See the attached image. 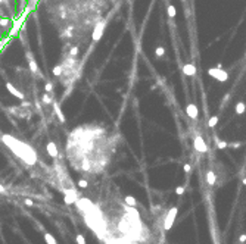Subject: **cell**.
<instances>
[{"label":"cell","mask_w":246,"mask_h":244,"mask_svg":"<svg viewBox=\"0 0 246 244\" xmlns=\"http://www.w3.org/2000/svg\"><path fill=\"white\" fill-rule=\"evenodd\" d=\"M208 75L209 77L215 78L217 81H221V82H226L227 80H228V74H227L224 69H221V68H209L208 69Z\"/></svg>","instance_id":"6da1fadb"},{"label":"cell","mask_w":246,"mask_h":244,"mask_svg":"<svg viewBox=\"0 0 246 244\" xmlns=\"http://www.w3.org/2000/svg\"><path fill=\"white\" fill-rule=\"evenodd\" d=\"M177 213H179L177 207H171V209H169V212L167 213V216H165V219H164V228L167 231L171 230V226H173L174 221H175V216H177Z\"/></svg>","instance_id":"7a4b0ae2"},{"label":"cell","mask_w":246,"mask_h":244,"mask_svg":"<svg viewBox=\"0 0 246 244\" xmlns=\"http://www.w3.org/2000/svg\"><path fill=\"white\" fill-rule=\"evenodd\" d=\"M105 25H106L105 21H99V22L93 27V33H92L93 41H99V40H100L102 34H103V31H105Z\"/></svg>","instance_id":"3957f363"},{"label":"cell","mask_w":246,"mask_h":244,"mask_svg":"<svg viewBox=\"0 0 246 244\" xmlns=\"http://www.w3.org/2000/svg\"><path fill=\"white\" fill-rule=\"evenodd\" d=\"M25 58H27V60H28V65H29V71L33 72V74H40V69H39V63H37V60L34 59L33 53L29 52V50H27L25 52Z\"/></svg>","instance_id":"277c9868"},{"label":"cell","mask_w":246,"mask_h":244,"mask_svg":"<svg viewBox=\"0 0 246 244\" xmlns=\"http://www.w3.org/2000/svg\"><path fill=\"white\" fill-rule=\"evenodd\" d=\"M193 144H195L196 152H199V153H206V152H208L206 143L203 141V138L201 137V135H196V137H195V140H193Z\"/></svg>","instance_id":"5b68a950"},{"label":"cell","mask_w":246,"mask_h":244,"mask_svg":"<svg viewBox=\"0 0 246 244\" xmlns=\"http://www.w3.org/2000/svg\"><path fill=\"white\" fill-rule=\"evenodd\" d=\"M5 87H6V90L9 91V93H10V94H12L13 97H16V99H21V100H24V97H25V96H24V93H21V91L13 86V84H10V82H6Z\"/></svg>","instance_id":"8992f818"},{"label":"cell","mask_w":246,"mask_h":244,"mask_svg":"<svg viewBox=\"0 0 246 244\" xmlns=\"http://www.w3.org/2000/svg\"><path fill=\"white\" fill-rule=\"evenodd\" d=\"M186 113H187V116L190 118V119H196V118L199 116V112H198V107H196V105L190 103V105L186 106Z\"/></svg>","instance_id":"52a82bcc"},{"label":"cell","mask_w":246,"mask_h":244,"mask_svg":"<svg viewBox=\"0 0 246 244\" xmlns=\"http://www.w3.org/2000/svg\"><path fill=\"white\" fill-rule=\"evenodd\" d=\"M46 152L50 158H58V146L53 143V141H49L47 146H46Z\"/></svg>","instance_id":"ba28073f"},{"label":"cell","mask_w":246,"mask_h":244,"mask_svg":"<svg viewBox=\"0 0 246 244\" xmlns=\"http://www.w3.org/2000/svg\"><path fill=\"white\" fill-rule=\"evenodd\" d=\"M52 106H53V110H55V113H56V116H58L59 122H62V124H63V122H65V115H63L62 109H61V105H59L58 101H55V100H53Z\"/></svg>","instance_id":"9c48e42d"},{"label":"cell","mask_w":246,"mask_h":244,"mask_svg":"<svg viewBox=\"0 0 246 244\" xmlns=\"http://www.w3.org/2000/svg\"><path fill=\"white\" fill-rule=\"evenodd\" d=\"M217 179H218L217 174L214 172L212 169H211V171H208V172H206V182H208V185H209V187H214L215 184H217Z\"/></svg>","instance_id":"30bf717a"},{"label":"cell","mask_w":246,"mask_h":244,"mask_svg":"<svg viewBox=\"0 0 246 244\" xmlns=\"http://www.w3.org/2000/svg\"><path fill=\"white\" fill-rule=\"evenodd\" d=\"M183 72L187 75V77H193L195 72H196V68H195L193 63H186V65L183 66Z\"/></svg>","instance_id":"8fae6325"},{"label":"cell","mask_w":246,"mask_h":244,"mask_svg":"<svg viewBox=\"0 0 246 244\" xmlns=\"http://www.w3.org/2000/svg\"><path fill=\"white\" fill-rule=\"evenodd\" d=\"M41 103L46 106L52 105L53 103V99H52V96H50V93H47V91H44V94L41 96Z\"/></svg>","instance_id":"7c38bea8"},{"label":"cell","mask_w":246,"mask_h":244,"mask_svg":"<svg viewBox=\"0 0 246 244\" xmlns=\"http://www.w3.org/2000/svg\"><path fill=\"white\" fill-rule=\"evenodd\" d=\"M234 112H236L237 115H243L246 112V105L243 103V101H239L236 106H234Z\"/></svg>","instance_id":"4fadbf2b"},{"label":"cell","mask_w":246,"mask_h":244,"mask_svg":"<svg viewBox=\"0 0 246 244\" xmlns=\"http://www.w3.org/2000/svg\"><path fill=\"white\" fill-rule=\"evenodd\" d=\"M124 201H126V205L130 206V207H136V206H137V200H136L133 196H126L124 197Z\"/></svg>","instance_id":"5bb4252c"},{"label":"cell","mask_w":246,"mask_h":244,"mask_svg":"<svg viewBox=\"0 0 246 244\" xmlns=\"http://www.w3.org/2000/svg\"><path fill=\"white\" fill-rule=\"evenodd\" d=\"M52 74H53V77H62L63 66H62V65H56V66H53V69H52Z\"/></svg>","instance_id":"9a60e30c"},{"label":"cell","mask_w":246,"mask_h":244,"mask_svg":"<svg viewBox=\"0 0 246 244\" xmlns=\"http://www.w3.org/2000/svg\"><path fill=\"white\" fill-rule=\"evenodd\" d=\"M214 140H215V143H217V147L218 148H227V147H228V143H227V141H224V140H220L217 135L214 137Z\"/></svg>","instance_id":"2e32d148"},{"label":"cell","mask_w":246,"mask_h":244,"mask_svg":"<svg viewBox=\"0 0 246 244\" xmlns=\"http://www.w3.org/2000/svg\"><path fill=\"white\" fill-rule=\"evenodd\" d=\"M44 240H46L47 244H58V241L55 240V237L52 234H49V232H44Z\"/></svg>","instance_id":"e0dca14e"},{"label":"cell","mask_w":246,"mask_h":244,"mask_svg":"<svg viewBox=\"0 0 246 244\" xmlns=\"http://www.w3.org/2000/svg\"><path fill=\"white\" fill-rule=\"evenodd\" d=\"M167 12H168V16H169V18H175V15H177V10H175V8H174L173 5H168V8H167Z\"/></svg>","instance_id":"ac0fdd59"},{"label":"cell","mask_w":246,"mask_h":244,"mask_svg":"<svg viewBox=\"0 0 246 244\" xmlns=\"http://www.w3.org/2000/svg\"><path fill=\"white\" fill-rule=\"evenodd\" d=\"M155 55H156V58H162L165 55V49L161 47V46H158V47L155 49Z\"/></svg>","instance_id":"d6986e66"},{"label":"cell","mask_w":246,"mask_h":244,"mask_svg":"<svg viewBox=\"0 0 246 244\" xmlns=\"http://www.w3.org/2000/svg\"><path fill=\"white\" fill-rule=\"evenodd\" d=\"M77 185L80 187V188H87V185H88V182H87V179H84V178H80L77 182Z\"/></svg>","instance_id":"ffe728a7"},{"label":"cell","mask_w":246,"mask_h":244,"mask_svg":"<svg viewBox=\"0 0 246 244\" xmlns=\"http://www.w3.org/2000/svg\"><path fill=\"white\" fill-rule=\"evenodd\" d=\"M217 124H218V116H212V118L209 119V122H208V125H209L211 128H214Z\"/></svg>","instance_id":"44dd1931"},{"label":"cell","mask_w":246,"mask_h":244,"mask_svg":"<svg viewBox=\"0 0 246 244\" xmlns=\"http://www.w3.org/2000/svg\"><path fill=\"white\" fill-rule=\"evenodd\" d=\"M9 24H12L9 18H0V25L2 27H9Z\"/></svg>","instance_id":"7402d4cb"},{"label":"cell","mask_w":246,"mask_h":244,"mask_svg":"<svg viewBox=\"0 0 246 244\" xmlns=\"http://www.w3.org/2000/svg\"><path fill=\"white\" fill-rule=\"evenodd\" d=\"M75 241H77V244H86V238H84L81 234H78L77 237H75Z\"/></svg>","instance_id":"603a6c76"},{"label":"cell","mask_w":246,"mask_h":244,"mask_svg":"<svg viewBox=\"0 0 246 244\" xmlns=\"http://www.w3.org/2000/svg\"><path fill=\"white\" fill-rule=\"evenodd\" d=\"M44 91H47V93H52V91H53L52 82H46V84H44Z\"/></svg>","instance_id":"cb8c5ba5"},{"label":"cell","mask_w":246,"mask_h":244,"mask_svg":"<svg viewBox=\"0 0 246 244\" xmlns=\"http://www.w3.org/2000/svg\"><path fill=\"white\" fill-rule=\"evenodd\" d=\"M69 55L75 58V56L78 55V47H71V49H69Z\"/></svg>","instance_id":"d4e9b609"},{"label":"cell","mask_w":246,"mask_h":244,"mask_svg":"<svg viewBox=\"0 0 246 244\" xmlns=\"http://www.w3.org/2000/svg\"><path fill=\"white\" fill-rule=\"evenodd\" d=\"M183 169H184V172L186 174H189L190 171H192V165H190V163H186V165L183 166Z\"/></svg>","instance_id":"484cf974"},{"label":"cell","mask_w":246,"mask_h":244,"mask_svg":"<svg viewBox=\"0 0 246 244\" xmlns=\"http://www.w3.org/2000/svg\"><path fill=\"white\" fill-rule=\"evenodd\" d=\"M242 146V143H228V147L232 148H239Z\"/></svg>","instance_id":"4316f807"},{"label":"cell","mask_w":246,"mask_h":244,"mask_svg":"<svg viewBox=\"0 0 246 244\" xmlns=\"http://www.w3.org/2000/svg\"><path fill=\"white\" fill-rule=\"evenodd\" d=\"M24 203H25V205H27V206H29V207H33V206H34V201L31 200V199H25V200H24Z\"/></svg>","instance_id":"83f0119b"},{"label":"cell","mask_w":246,"mask_h":244,"mask_svg":"<svg viewBox=\"0 0 246 244\" xmlns=\"http://www.w3.org/2000/svg\"><path fill=\"white\" fill-rule=\"evenodd\" d=\"M175 193H177L179 196H181L184 193V187H177V188H175Z\"/></svg>","instance_id":"f1b7e54d"},{"label":"cell","mask_w":246,"mask_h":244,"mask_svg":"<svg viewBox=\"0 0 246 244\" xmlns=\"http://www.w3.org/2000/svg\"><path fill=\"white\" fill-rule=\"evenodd\" d=\"M239 243H246V234H242L240 237H239Z\"/></svg>","instance_id":"f546056e"},{"label":"cell","mask_w":246,"mask_h":244,"mask_svg":"<svg viewBox=\"0 0 246 244\" xmlns=\"http://www.w3.org/2000/svg\"><path fill=\"white\" fill-rule=\"evenodd\" d=\"M6 193V190H5V187L2 185V184H0V194H5Z\"/></svg>","instance_id":"4dcf8cb0"},{"label":"cell","mask_w":246,"mask_h":244,"mask_svg":"<svg viewBox=\"0 0 246 244\" xmlns=\"http://www.w3.org/2000/svg\"><path fill=\"white\" fill-rule=\"evenodd\" d=\"M242 184H243V185H246V177L243 178V179H242Z\"/></svg>","instance_id":"1f68e13d"},{"label":"cell","mask_w":246,"mask_h":244,"mask_svg":"<svg viewBox=\"0 0 246 244\" xmlns=\"http://www.w3.org/2000/svg\"><path fill=\"white\" fill-rule=\"evenodd\" d=\"M0 40H2V37H0Z\"/></svg>","instance_id":"d6a6232c"}]
</instances>
